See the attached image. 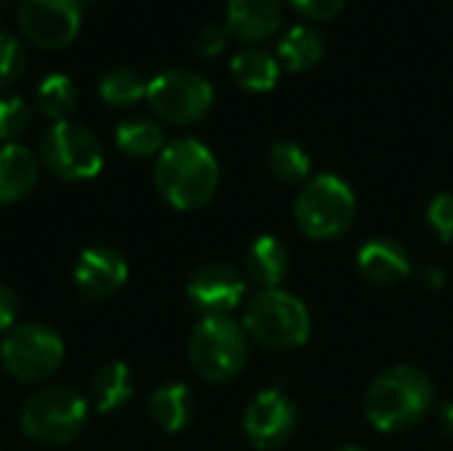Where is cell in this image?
<instances>
[{"instance_id":"cell-1","label":"cell","mask_w":453,"mask_h":451,"mask_svg":"<svg viewBox=\"0 0 453 451\" xmlns=\"http://www.w3.org/2000/svg\"><path fill=\"white\" fill-rule=\"evenodd\" d=\"M154 181L159 194L175 210H196L212 199L220 181V167L215 154L202 141L178 138L159 152Z\"/></svg>"},{"instance_id":"cell-2","label":"cell","mask_w":453,"mask_h":451,"mask_svg":"<svg viewBox=\"0 0 453 451\" xmlns=\"http://www.w3.org/2000/svg\"><path fill=\"white\" fill-rule=\"evenodd\" d=\"M435 391L427 375L414 367L385 369L366 393V417L382 433L417 425L433 407Z\"/></svg>"},{"instance_id":"cell-3","label":"cell","mask_w":453,"mask_h":451,"mask_svg":"<svg viewBox=\"0 0 453 451\" xmlns=\"http://www.w3.org/2000/svg\"><path fill=\"white\" fill-rule=\"evenodd\" d=\"M250 356L247 332L231 316H204L188 340V359L194 372L207 383L234 380Z\"/></svg>"},{"instance_id":"cell-4","label":"cell","mask_w":453,"mask_h":451,"mask_svg":"<svg viewBox=\"0 0 453 451\" xmlns=\"http://www.w3.org/2000/svg\"><path fill=\"white\" fill-rule=\"evenodd\" d=\"M88 423V401L69 385H45L29 396L21 409L27 439L42 447L74 441Z\"/></svg>"},{"instance_id":"cell-5","label":"cell","mask_w":453,"mask_h":451,"mask_svg":"<svg viewBox=\"0 0 453 451\" xmlns=\"http://www.w3.org/2000/svg\"><path fill=\"white\" fill-rule=\"evenodd\" d=\"M244 332L273 351L300 348L311 335V314L295 295L273 287L263 290L244 314Z\"/></svg>"},{"instance_id":"cell-6","label":"cell","mask_w":453,"mask_h":451,"mask_svg":"<svg viewBox=\"0 0 453 451\" xmlns=\"http://www.w3.org/2000/svg\"><path fill=\"white\" fill-rule=\"evenodd\" d=\"M356 218V194L337 175H316L295 202V221L311 239H334Z\"/></svg>"},{"instance_id":"cell-7","label":"cell","mask_w":453,"mask_h":451,"mask_svg":"<svg viewBox=\"0 0 453 451\" xmlns=\"http://www.w3.org/2000/svg\"><path fill=\"white\" fill-rule=\"evenodd\" d=\"M0 362L16 380L42 383L61 367L64 340L45 324H16L0 346Z\"/></svg>"},{"instance_id":"cell-8","label":"cell","mask_w":453,"mask_h":451,"mask_svg":"<svg viewBox=\"0 0 453 451\" xmlns=\"http://www.w3.org/2000/svg\"><path fill=\"white\" fill-rule=\"evenodd\" d=\"M42 165L61 181H90L104 167V152L96 136L77 122H53L40 144Z\"/></svg>"},{"instance_id":"cell-9","label":"cell","mask_w":453,"mask_h":451,"mask_svg":"<svg viewBox=\"0 0 453 451\" xmlns=\"http://www.w3.org/2000/svg\"><path fill=\"white\" fill-rule=\"evenodd\" d=\"M146 101L162 120L188 125L212 106V85L191 69H167L149 80Z\"/></svg>"},{"instance_id":"cell-10","label":"cell","mask_w":453,"mask_h":451,"mask_svg":"<svg viewBox=\"0 0 453 451\" xmlns=\"http://www.w3.org/2000/svg\"><path fill=\"white\" fill-rule=\"evenodd\" d=\"M80 3L77 0H21L19 27L29 43L56 51L69 45L80 32Z\"/></svg>"},{"instance_id":"cell-11","label":"cell","mask_w":453,"mask_h":451,"mask_svg":"<svg viewBox=\"0 0 453 451\" xmlns=\"http://www.w3.org/2000/svg\"><path fill=\"white\" fill-rule=\"evenodd\" d=\"M297 431V409L281 391L257 393L244 412V433L257 449H279Z\"/></svg>"},{"instance_id":"cell-12","label":"cell","mask_w":453,"mask_h":451,"mask_svg":"<svg viewBox=\"0 0 453 451\" xmlns=\"http://www.w3.org/2000/svg\"><path fill=\"white\" fill-rule=\"evenodd\" d=\"M127 263L111 247H88L74 263V284L90 300H104L119 292L127 282Z\"/></svg>"},{"instance_id":"cell-13","label":"cell","mask_w":453,"mask_h":451,"mask_svg":"<svg viewBox=\"0 0 453 451\" xmlns=\"http://www.w3.org/2000/svg\"><path fill=\"white\" fill-rule=\"evenodd\" d=\"M242 298H244V282L226 263L204 266L188 282V300L207 316H226L242 303Z\"/></svg>"},{"instance_id":"cell-14","label":"cell","mask_w":453,"mask_h":451,"mask_svg":"<svg viewBox=\"0 0 453 451\" xmlns=\"http://www.w3.org/2000/svg\"><path fill=\"white\" fill-rule=\"evenodd\" d=\"M281 13V0H228L226 29L244 43H260L279 32Z\"/></svg>"},{"instance_id":"cell-15","label":"cell","mask_w":453,"mask_h":451,"mask_svg":"<svg viewBox=\"0 0 453 451\" xmlns=\"http://www.w3.org/2000/svg\"><path fill=\"white\" fill-rule=\"evenodd\" d=\"M358 271L377 287H390L411 274L409 253L388 237H377L358 250Z\"/></svg>"},{"instance_id":"cell-16","label":"cell","mask_w":453,"mask_h":451,"mask_svg":"<svg viewBox=\"0 0 453 451\" xmlns=\"http://www.w3.org/2000/svg\"><path fill=\"white\" fill-rule=\"evenodd\" d=\"M37 157L21 144L0 146V205L24 199L37 183Z\"/></svg>"},{"instance_id":"cell-17","label":"cell","mask_w":453,"mask_h":451,"mask_svg":"<svg viewBox=\"0 0 453 451\" xmlns=\"http://www.w3.org/2000/svg\"><path fill=\"white\" fill-rule=\"evenodd\" d=\"M133 372L125 362H106L90 377V399L101 415L122 409L133 399Z\"/></svg>"},{"instance_id":"cell-18","label":"cell","mask_w":453,"mask_h":451,"mask_svg":"<svg viewBox=\"0 0 453 451\" xmlns=\"http://www.w3.org/2000/svg\"><path fill=\"white\" fill-rule=\"evenodd\" d=\"M287 268H289V253L276 237L263 234L252 242L247 253V274L257 284H263L265 290L279 287V282L287 276Z\"/></svg>"},{"instance_id":"cell-19","label":"cell","mask_w":453,"mask_h":451,"mask_svg":"<svg viewBox=\"0 0 453 451\" xmlns=\"http://www.w3.org/2000/svg\"><path fill=\"white\" fill-rule=\"evenodd\" d=\"M326 53V43L319 29L308 24L292 27L281 40H279V64L289 72H305L316 66Z\"/></svg>"},{"instance_id":"cell-20","label":"cell","mask_w":453,"mask_h":451,"mask_svg":"<svg viewBox=\"0 0 453 451\" xmlns=\"http://www.w3.org/2000/svg\"><path fill=\"white\" fill-rule=\"evenodd\" d=\"M279 72H281L279 58H273L271 53L257 51V48L239 51L231 58V74H234V80L244 90H252V93L271 90L279 82Z\"/></svg>"},{"instance_id":"cell-21","label":"cell","mask_w":453,"mask_h":451,"mask_svg":"<svg viewBox=\"0 0 453 451\" xmlns=\"http://www.w3.org/2000/svg\"><path fill=\"white\" fill-rule=\"evenodd\" d=\"M149 412L162 431L178 433L191 420V391L183 383H167L151 393Z\"/></svg>"},{"instance_id":"cell-22","label":"cell","mask_w":453,"mask_h":451,"mask_svg":"<svg viewBox=\"0 0 453 451\" xmlns=\"http://www.w3.org/2000/svg\"><path fill=\"white\" fill-rule=\"evenodd\" d=\"M114 141L117 146L130 154V157H151L157 152L165 149V133L157 122L151 120H125L117 125V133H114Z\"/></svg>"},{"instance_id":"cell-23","label":"cell","mask_w":453,"mask_h":451,"mask_svg":"<svg viewBox=\"0 0 453 451\" xmlns=\"http://www.w3.org/2000/svg\"><path fill=\"white\" fill-rule=\"evenodd\" d=\"M146 88L149 82L135 69L127 66L109 69L98 82V93L109 106H133L141 98H146Z\"/></svg>"},{"instance_id":"cell-24","label":"cell","mask_w":453,"mask_h":451,"mask_svg":"<svg viewBox=\"0 0 453 451\" xmlns=\"http://www.w3.org/2000/svg\"><path fill=\"white\" fill-rule=\"evenodd\" d=\"M37 104L53 122H66L77 109V88L66 74H48L37 88Z\"/></svg>"},{"instance_id":"cell-25","label":"cell","mask_w":453,"mask_h":451,"mask_svg":"<svg viewBox=\"0 0 453 451\" xmlns=\"http://www.w3.org/2000/svg\"><path fill=\"white\" fill-rule=\"evenodd\" d=\"M268 167L271 173L284 183L305 181L311 173V157L308 152L295 141H276L268 152Z\"/></svg>"},{"instance_id":"cell-26","label":"cell","mask_w":453,"mask_h":451,"mask_svg":"<svg viewBox=\"0 0 453 451\" xmlns=\"http://www.w3.org/2000/svg\"><path fill=\"white\" fill-rule=\"evenodd\" d=\"M29 125H32V112L27 101L19 96H3L0 98V141L16 144V138L24 136Z\"/></svg>"},{"instance_id":"cell-27","label":"cell","mask_w":453,"mask_h":451,"mask_svg":"<svg viewBox=\"0 0 453 451\" xmlns=\"http://www.w3.org/2000/svg\"><path fill=\"white\" fill-rule=\"evenodd\" d=\"M24 64L27 56L19 37H13L11 32H0V88L16 82L24 72Z\"/></svg>"},{"instance_id":"cell-28","label":"cell","mask_w":453,"mask_h":451,"mask_svg":"<svg viewBox=\"0 0 453 451\" xmlns=\"http://www.w3.org/2000/svg\"><path fill=\"white\" fill-rule=\"evenodd\" d=\"M427 221L443 242H453V194L443 191L430 202Z\"/></svg>"},{"instance_id":"cell-29","label":"cell","mask_w":453,"mask_h":451,"mask_svg":"<svg viewBox=\"0 0 453 451\" xmlns=\"http://www.w3.org/2000/svg\"><path fill=\"white\" fill-rule=\"evenodd\" d=\"M226 35H228L226 27H220V24H204V27H199V32L194 37V45H196V51L204 58H212V56H218L226 48Z\"/></svg>"},{"instance_id":"cell-30","label":"cell","mask_w":453,"mask_h":451,"mask_svg":"<svg viewBox=\"0 0 453 451\" xmlns=\"http://www.w3.org/2000/svg\"><path fill=\"white\" fill-rule=\"evenodd\" d=\"M348 0H292L297 11H303L311 19H334Z\"/></svg>"},{"instance_id":"cell-31","label":"cell","mask_w":453,"mask_h":451,"mask_svg":"<svg viewBox=\"0 0 453 451\" xmlns=\"http://www.w3.org/2000/svg\"><path fill=\"white\" fill-rule=\"evenodd\" d=\"M16 316H19V298L11 287L0 284V332H11L16 327Z\"/></svg>"},{"instance_id":"cell-32","label":"cell","mask_w":453,"mask_h":451,"mask_svg":"<svg viewBox=\"0 0 453 451\" xmlns=\"http://www.w3.org/2000/svg\"><path fill=\"white\" fill-rule=\"evenodd\" d=\"M443 282H446V274H443L438 266H427V268L422 271V284H425L427 290H441Z\"/></svg>"},{"instance_id":"cell-33","label":"cell","mask_w":453,"mask_h":451,"mask_svg":"<svg viewBox=\"0 0 453 451\" xmlns=\"http://www.w3.org/2000/svg\"><path fill=\"white\" fill-rule=\"evenodd\" d=\"M441 428H443L446 436H451L453 439V401L441 409Z\"/></svg>"},{"instance_id":"cell-34","label":"cell","mask_w":453,"mask_h":451,"mask_svg":"<svg viewBox=\"0 0 453 451\" xmlns=\"http://www.w3.org/2000/svg\"><path fill=\"white\" fill-rule=\"evenodd\" d=\"M334 451H364V449H358V447H340V449H334Z\"/></svg>"}]
</instances>
